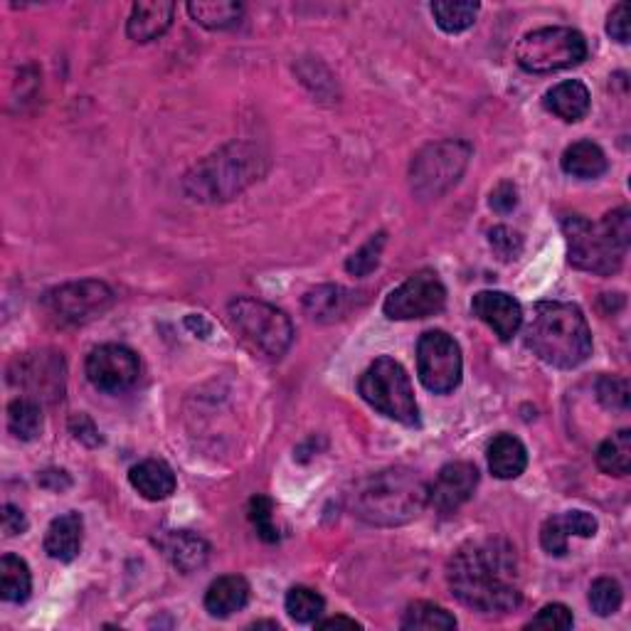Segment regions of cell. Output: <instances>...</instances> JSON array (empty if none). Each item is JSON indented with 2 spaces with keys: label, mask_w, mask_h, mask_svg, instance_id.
<instances>
[{
  "label": "cell",
  "mask_w": 631,
  "mask_h": 631,
  "mask_svg": "<svg viewBox=\"0 0 631 631\" xmlns=\"http://www.w3.org/2000/svg\"><path fill=\"white\" fill-rule=\"evenodd\" d=\"M516 205H518V191H516V185L511 183V180H503V183L493 188L491 207L495 213L506 215L511 210H516Z\"/></svg>",
  "instance_id": "cell-42"
},
{
  "label": "cell",
  "mask_w": 631,
  "mask_h": 631,
  "mask_svg": "<svg viewBox=\"0 0 631 631\" xmlns=\"http://www.w3.org/2000/svg\"><path fill=\"white\" fill-rule=\"evenodd\" d=\"M588 600L594 615L611 617V615H617L621 602H624V592H621V584L615 580V577H600V580L592 582Z\"/></svg>",
  "instance_id": "cell-33"
},
{
  "label": "cell",
  "mask_w": 631,
  "mask_h": 631,
  "mask_svg": "<svg viewBox=\"0 0 631 631\" xmlns=\"http://www.w3.org/2000/svg\"><path fill=\"white\" fill-rule=\"evenodd\" d=\"M563 523H565L567 533L577 538H594L600 530L597 518L588 511H567L563 513Z\"/></svg>",
  "instance_id": "cell-40"
},
{
  "label": "cell",
  "mask_w": 631,
  "mask_h": 631,
  "mask_svg": "<svg viewBox=\"0 0 631 631\" xmlns=\"http://www.w3.org/2000/svg\"><path fill=\"white\" fill-rule=\"evenodd\" d=\"M567 240V259L582 272L611 276L624 265L631 242V213L629 207H617L607 213L602 222H590L582 215L563 218Z\"/></svg>",
  "instance_id": "cell-4"
},
{
  "label": "cell",
  "mask_w": 631,
  "mask_h": 631,
  "mask_svg": "<svg viewBox=\"0 0 631 631\" xmlns=\"http://www.w3.org/2000/svg\"><path fill=\"white\" fill-rule=\"evenodd\" d=\"M462 348L447 331L422 333L417 344V375L429 392H454L462 383Z\"/></svg>",
  "instance_id": "cell-11"
},
{
  "label": "cell",
  "mask_w": 631,
  "mask_h": 631,
  "mask_svg": "<svg viewBox=\"0 0 631 631\" xmlns=\"http://www.w3.org/2000/svg\"><path fill=\"white\" fill-rule=\"evenodd\" d=\"M479 11L481 5L472 3V0H437V3H432V15H435L439 28L449 35L472 28Z\"/></svg>",
  "instance_id": "cell-29"
},
{
  "label": "cell",
  "mask_w": 631,
  "mask_h": 631,
  "mask_svg": "<svg viewBox=\"0 0 631 631\" xmlns=\"http://www.w3.org/2000/svg\"><path fill=\"white\" fill-rule=\"evenodd\" d=\"M40 486H44V489H50V491H65L69 489V476L65 472H57V468H50V472H42L40 474Z\"/></svg>",
  "instance_id": "cell-45"
},
{
  "label": "cell",
  "mask_w": 631,
  "mask_h": 631,
  "mask_svg": "<svg viewBox=\"0 0 631 631\" xmlns=\"http://www.w3.org/2000/svg\"><path fill=\"white\" fill-rule=\"evenodd\" d=\"M249 520L265 543H276L279 530L274 526V501L267 495H255L249 501Z\"/></svg>",
  "instance_id": "cell-35"
},
{
  "label": "cell",
  "mask_w": 631,
  "mask_h": 631,
  "mask_svg": "<svg viewBox=\"0 0 631 631\" xmlns=\"http://www.w3.org/2000/svg\"><path fill=\"white\" fill-rule=\"evenodd\" d=\"M33 592V575L23 557L8 553L0 557V597L11 604L28 602Z\"/></svg>",
  "instance_id": "cell-25"
},
{
  "label": "cell",
  "mask_w": 631,
  "mask_h": 631,
  "mask_svg": "<svg viewBox=\"0 0 631 631\" xmlns=\"http://www.w3.org/2000/svg\"><path fill=\"white\" fill-rule=\"evenodd\" d=\"M489 468L495 479L511 481L526 472L528 466V452L523 447V441L513 435H499L489 445Z\"/></svg>",
  "instance_id": "cell-23"
},
{
  "label": "cell",
  "mask_w": 631,
  "mask_h": 631,
  "mask_svg": "<svg viewBox=\"0 0 631 631\" xmlns=\"http://www.w3.org/2000/svg\"><path fill=\"white\" fill-rule=\"evenodd\" d=\"M348 292L340 286H316L306 294L304 309L313 321H336L348 311Z\"/></svg>",
  "instance_id": "cell-27"
},
{
  "label": "cell",
  "mask_w": 631,
  "mask_h": 631,
  "mask_svg": "<svg viewBox=\"0 0 631 631\" xmlns=\"http://www.w3.org/2000/svg\"><path fill=\"white\" fill-rule=\"evenodd\" d=\"M188 13L207 30H228L240 23L245 8L234 0H197V3L193 0V3H188Z\"/></svg>",
  "instance_id": "cell-26"
},
{
  "label": "cell",
  "mask_w": 631,
  "mask_h": 631,
  "mask_svg": "<svg viewBox=\"0 0 631 631\" xmlns=\"http://www.w3.org/2000/svg\"><path fill=\"white\" fill-rule=\"evenodd\" d=\"M588 60V40L572 28H540L523 35L516 44V62L530 75L567 69Z\"/></svg>",
  "instance_id": "cell-8"
},
{
  "label": "cell",
  "mask_w": 631,
  "mask_h": 631,
  "mask_svg": "<svg viewBox=\"0 0 631 631\" xmlns=\"http://www.w3.org/2000/svg\"><path fill=\"white\" fill-rule=\"evenodd\" d=\"M25 530H28V518H25V513L13 506V503H5L3 506V533L8 538H15V536H23Z\"/></svg>",
  "instance_id": "cell-43"
},
{
  "label": "cell",
  "mask_w": 631,
  "mask_h": 631,
  "mask_svg": "<svg viewBox=\"0 0 631 631\" xmlns=\"http://www.w3.org/2000/svg\"><path fill=\"white\" fill-rule=\"evenodd\" d=\"M338 627L360 629L358 621L356 619H348V617H331V619H319V621H316V629H338Z\"/></svg>",
  "instance_id": "cell-46"
},
{
  "label": "cell",
  "mask_w": 631,
  "mask_h": 631,
  "mask_svg": "<svg viewBox=\"0 0 631 631\" xmlns=\"http://www.w3.org/2000/svg\"><path fill=\"white\" fill-rule=\"evenodd\" d=\"M479 486V468L468 462H452L437 474L429 486V506L441 516H449L472 499Z\"/></svg>",
  "instance_id": "cell-15"
},
{
  "label": "cell",
  "mask_w": 631,
  "mask_h": 631,
  "mask_svg": "<svg viewBox=\"0 0 631 631\" xmlns=\"http://www.w3.org/2000/svg\"><path fill=\"white\" fill-rule=\"evenodd\" d=\"M597 466L609 476H627L631 472V429H619L617 435L602 441Z\"/></svg>",
  "instance_id": "cell-30"
},
{
  "label": "cell",
  "mask_w": 631,
  "mask_h": 631,
  "mask_svg": "<svg viewBox=\"0 0 631 631\" xmlns=\"http://www.w3.org/2000/svg\"><path fill=\"white\" fill-rule=\"evenodd\" d=\"M526 346L543 363L570 371L592 356V331L575 304L540 301L526 326Z\"/></svg>",
  "instance_id": "cell-3"
},
{
  "label": "cell",
  "mask_w": 631,
  "mask_h": 631,
  "mask_svg": "<svg viewBox=\"0 0 631 631\" xmlns=\"http://www.w3.org/2000/svg\"><path fill=\"white\" fill-rule=\"evenodd\" d=\"M597 400L607 410L627 412L629 410V383L624 377L604 375L597 381Z\"/></svg>",
  "instance_id": "cell-36"
},
{
  "label": "cell",
  "mask_w": 631,
  "mask_h": 631,
  "mask_svg": "<svg viewBox=\"0 0 631 631\" xmlns=\"http://www.w3.org/2000/svg\"><path fill=\"white\" fill-rule=\"evenodd\" d=\"M561 166L567 176L580 178V180H594L607 173V156L604 151L592 141H577L572 146H567Z\"/></svg>",
  "instance_id": "cell-24"
},
{
  "label": "cell",
  "mask_w": 631,
  "mask_h": 631,
  "mask_svg": "<svg viewBox=\"0 0 631 631\" xmlns=\"http://www.w3.org/2000/svg\"><path fill=\"white\" fill-rule=\"evenodd\" d=\"M284 607L288 611V617L299 621V624H316V621L321 619L323 609H326V600H323L316 590L296 584V588L286 592Z\"/></svg>",
  "instance_id": "cell-32"
},
{
  "label": "cell",
  "mask_w": 631,
  "mask_h": 631,
  "mask_svg": "<svg viewBox=\"0 0 631 631\" xmlns=\"http://www.w3.org/2000/svg\"><path fill=\"white\" fill-rule=\"evenodd\" d=\"M8 429L21 441H33L42 432V410L30 398H17L8 404Z\"/></svg>",
  "instance_id": "cell-31"
},
{
  "label": "cell",
  "mask_w": 631,
  "mask_h": 631,
  "mask_svg": "<svg viewBox=\"0 0 631 631\" xmlns=\"http://www.w3.org/2000/svg\"><path fill=\"white\" fill-rule=\"evenodd\" d=\"M129 481L146 501H164L176 491V474L160 459H146L137 466H131Z\"/></svg>",
  "instance_id": "cell-21"
},
{
  "label": "cell",
  "mask_w": 631,
  "mask_h": 631,
  "mask_svg": "<svg viewBox=\"0 0 631 631\" xmlns=\"http://www.w3.org/2000/svg\"><path fill=\"white\" fill-rule=\"evenodd\" d=\"M472 311L501 340H508L523 326L520 304L506 292H479L472 301Z\"/></svg>",
  "instance_id": "cell-16"
},
{
  "label": "cell",
  "mask_w": 631,
  "mask_h": 631,
  "mask_svg": "<svg viewBox=\"0 0 631 631\" xmlns=\"http://www.w3.org/2000/svg\"><path fill=\"white\" fill-rule=\"evenodd\" d=\"M69 427H72V432H75V437L79 441H85V445H89V447H96L99 441H102V437H99V429L94 427V422L89 420L87 414H79V417L72 420Z\"/></svg>",
  "instance_id": "cell-44"
},
{
  "label": "cell",
  "mask_w": 631,
  "mask_h": 631,
  "mask_svg": "<svg viewBox=\"0 0 631 631\" xmlns=\"http://www.w3.org/2000/svg\"><path fill=\"white\" fill-rule=\"evenodd\" d=\"M358 392L373 410L385 414L387 420L400 422V425H417L420 408L414 400L412 381L404 368L392 358H377L368 365V371L360 375Z\"/></svg>",
  "instance_id": "cell-6"
},
{
  "label": "cell",
  "mask_w": 631,
  "mask_h": 631,
  "mask_svg": "<svg viewBox=\"0 0 631 631\" xmlns=\"http://www.w3.org/2000/svg\"><path fill=\"white\" fill-rule=\"evenodd\" d=\"M85 538V518L82 513L69 511L65 516H60L50 523L48 533H44V553L52 561L72 563L82 550Z\"/></svg>",
  "instance_id": "cell-18"
},
{
  "label": "cell",
  "mask_w": 631,
  "mask_h": 631,
  "mask_svg": "<svg viewBox=\"0 0 631 631\" xmlns=\"http://www.w3.org/2000/svg\"><path fill=\"white\" fill-rule=\"evenodd\" d=\"M11 383L33 392L30 400L62 398L65 390V365L55 353H33L17 358L11 368Z\"/></svg>",
  "instance_id": "cell-14"
},
{
  "label": "cell",
  "mask_w": 631,
  "mask_h": 631,
  "mask_svg": "<svg viewBox=\"0 0 631 631\" xmlns=\"http://www.w3.org/2000/svg\"><path fill=\"white\" fill-rule=\"evenodd\" d=\"M249 582L240 575L218 577L205 592V609L210 617L228 619L234 611H242L249 602Z\"/></svg>",
  "instance_id": "cell-20"
},
{
  "label": "cell",
  "mask_w": 631,
  "mask_h": 631,
  "mask_svg": "<svg viewBox=\"0 0 631 631\" xmlns=\"http://www.w3.org/2000/svg\"><path fill=\"white\" fill-rule=\"evenodd\" d=\"M158 548L164 550V555L173 563V567H178L185 575L201 570L210 561V545H207V540L191 533V530H166L158 538Z\"/></svg>",
  "instance_id": "cell-17"
},
{
  "label": "cell",
  "mask_w": 631,
  "mask_h": 631,
  "mask_svg": "<svg viewBox=\"0 0 631 631\" xmlns=\"http://www.w3.org/2000/svg\"><path fill=\"white\" fill-rule=\"evenodd\" d=\"M114 292L96 279L69 282L42 296V309L62 326H79L112 309Z\"/></svg>",
  "instance_id": "cell-10"
},
{
  "label": "cell",
  "mask_w": 631,
  "mask_h": 631,
  "mask_svg": "<svg viewBox=\"0 0 631 631\" xmlns=\"http://www.w3.org/2000/svg\"><path fill=\"white\" fill-rule=\"evenodd\" d=\"M429 506V484L408 466L383 468L358 486L353 511L371 526H404Z\"/></svg>",
  "instance_id": "cell-2"
},
{
  "label": "cell",
  "mask_w": 631,
  "mask_h": 631,
  "mask_svg": "<svg viewBox=\"0 0 631 631\" xmlns=\"http://www.w3.org/2000/svg\"><path fill=\"white\" fill-rule=\"evenodd\" d=\"M489 242H491L495 255H499L501 259H506V261L516 259L523 249L520 234L511 228H503V224H499V228H493L489 232Z\"/></svg>",
  "instance_id": "cell-39"
},
{
  "label": "cell",
  "mask_w": 631,
  "mask_h": 631,
  "mask_svg": "<svg viewBox=\"0 0 631 631\" xmlns=\"http://www.w3.org/2000/svg\"><path fill=\"white\" fill-rule=\"evenodd\" d=\"M472 160V146L466 141L447 139L429 143L412 158L410 188L420 201H437L462 180Z\"/></svg>",
  "instance_id": "cell-7"
},
{
  "label": "cell",
  "mask_w": 631,
  "mask_h": 631,
  "mask_svg": "<svg viewBox=\"0 0 631 631\" xmlns=\"http://www.w3.org/2000/svg\"><path fill=\"white\" fill-rule=\"evenodd\" d=\"M567 540H570V533L565 530L563 516L548 518L543 528H540V545H543L548 555L563 557L567 553Z\"/></svg>",
  "instance_id": "cell-37"
},
{
  "label": "cell",
  "mask_w": 631,
  "mask_h": 631,
  "mask_svg": "<svg viewBox=\"0 0 631 631\" xmlns=\"http://www.w3.org/2000/svg\"><path fill=\"white\" fill-rule=\"evenodd\" d=\"M400 627L410 631H452L456 629V619L439 604L420 600L404 609Z\"/></svg>",
  "instance_id": "cell-28"
},
{
  "label": "cell",
  "mask_w": 631,
  "mask_h": 631,
  "mask_svg": "<svg viewBox=\"0 0 631 631\" xmlns=\"http://www.w3.org/2000/svg\"><path fill=\"white\" fill-rule=\"evenodd\" d=\"M176 5L168 0H149V3H137L131 8L126 33L137 42H151L166 35L170 23H173Z\"/></svg>",
  "instance_id": "cell-19"
},
{
  "label": "cell",
  "mask_w": 631,
  "mask_h": 631,
  "mask_svg": "<svg viewBox=\"0 0 631 631\" xmlns=\"http://www.w3.org/2000/svg\"><path fill=\"white\" fill-rule=\"evenodd\" d=\"M572 611L565 604H545L538 615L528 621L526 629H572Z\"/></svg>",
  "instance_id": "cell-38"
},
{
  "label": "cell",
  "mask_w": 631,
  "mask_h": 631,
  "mask_svg": "<svg viewBox=\"0 0 631 631\" xmlns=\"http://www.w3.org/2000/svg\"><path fill=\"white\" fill-rule=\"evenodd\" d=\"M447 304V288L441 279L425 269V272L412 274L408 282L392 288L383 304V311L392 321H414L429 319L439 313Z\"/></svg>",
  "instance_id": "cell-12"
},
{
  "label": "cell",
  "mask_w": 631,
  "mask_h": 631,
  "mask_svg": "<svg viewBox=\"0 0 631 631\" xmlns=\"http://www.w3.org/2000/svg\"><path fill=\"white\" fill-rule=\"evenodd\" d=\"M261 173H265V158L255 146L230 143L193 166L183 180V191L191 201L201 203L232 201L234 195L259 180Z\"/></svg>",
  "instance_id": "cell-5"
},
{
  "label": "cell",
  "mask_w": 631,
  "mask_h": 631,
  "mask_svg": "<svg viewBox=\"0 0 631 631\" xmlns=\"http://www.w3.org/2000/svg\"><path fill=\"white\" fill-rule=\"evenodd\" d=\"M141 363L131 348L119 344H104L94 348L87 358V377L99 392L119 395L139 383Z\"/></svg>",
  "instance_id": "cell-13"
},
{
  "label": "cell",
  "mask_w": 631,
  "mask_h": 631,
  "mask_svg": "<svg viewBox=\"0 0 631 631\" xmlns=\"http://www.w3.org/2000/svg\"><path fill=\"white\" fill-rule=\"evenodd\" d=\"M607 35L621 44L629 42V5L627 3H619L611 8V13L607 17Z\"/></svg>",
  "instance_id": "cell-41"
},
{
  "label": "cell",
  "mask_w": 631,
  "mask_h": 631,
  "mask_svg": "<svg viewBox=\"0 0 631 631\" xmlns=\"http://www.w3.org/2000/svg\"><path fill=\"white\" fill-rule=\"evenodd\" d=\"M228 311L240 336L267 358H282L292 346L294 326L276 306L257 299H234Z\"/></svg>",
  "instance_id": "cell-9"
},
{
  "label": "cell",
  "mask_w": 631,
  "mask_h": 631,
  "mask_svg": "<svg viewBox=\"0 0 631 631\" xmlns=\"http://www.w3.org/2000/svg\"><path fill=\"white\" fill-rule=\"evenodd\" d=\"M447 580L454 597L481 615H508L520 604L516 550L506 540L459 548L449 561Z\"/></svg>",
  "instance_id": "cell-1"
},
{
  "label": "cell",
  "mask_w": 631,
  "mask_h": 631,
  "mask_svg": "<svg viewBox=\"0 0 631 631\" xmlns=\"http://www.w3.org/2000/svg\"><path fill=\"white\" fill-rule=\"evenodd\" d=\"M385 242H387L385 232L373 234V237L368 240L365 245L360 247L353 257H348L346 272L353 274V276H368L371 272H375L377 265H381V255H383Z\"/></svg>",
  "instance_id": "cell-34"
},
{
  "label": "cell",
  "mask_w": 631,
  "mask_h": 631,
  "mask_svg": "<svg viewBox=\"0 0 631 631\" xmlns=\"http://www.w3.org/2000/svg\"><path fill=\"white\" fill-rule=\"evenodd\" d=\"M543 104L550 114L557 116V119L572 124L588 116L592 99H590V89L584 87L580 79H567V82H561L557 87L550 89L543 99Z\"/></svg>",
  "instance_id": "cell-22"
}]
</instances>
